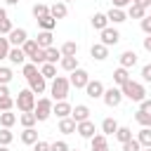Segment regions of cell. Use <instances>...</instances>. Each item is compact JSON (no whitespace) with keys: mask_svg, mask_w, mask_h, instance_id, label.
I'll return each mask as SVG.
<instances>
[{"mask_svg":"<svg viewBox=\"0 0 151 151\" xmlns=\"http://www.w3.org/2000/svg\"><path fill=\"white\" fill-rule=\"evenodd\" d=\"M120 94L127 97V99H132V101H142V99H146V90H144V85L137 83V80H132V78H130L127 83L120 85Z\"/></svg>","mask_w":151,"mask_h":151,"instance_id":"1","label":"cell"},{"mask_svg":"<svg viewBox=\"0 0 151 151\" xmlns=\"http://www.w3.org/2000/svg\"><path fill=\"white\" fill-rule=\"evenodd\" d=\"M68 78H64V76H54L52 78V87H50V92H52V99L54 101H61V99H66L68 97Z\"/></svg>","mask_w":151,"mask_h":151,"instance_id":"2","label":"cell"},{"mask_svg":"<svg viewBox=\"0 0 151 151\" xmlns=\"http://www.w3.org/2000/svg\"><path fill=\"white\" fill-rule=\"evenodd\" d=\"M14 106H17L19 111H33V106H35V94H33L31 90H19V97L14 99Z\"/></svg>","mask_w":151,"mask_h":151,"instance_id":"3","label":"cell"},{"mask_svg":"<svg viewBox=\"0 0 151 151\" xmlns=\"http://www.w3.org/2000/svg\"><path fill=\"white\" fill-rule=\"evenodd\" d=\"M33 116H35V120H47L50 116H52V99H47V97H42V99H38L35 101V106H33Z\"/></svg>","mask_w":151,"mask_h":151,"instance_id":"4","label":"cell"},{"mask_svg":"<svg viewBox=\"0 0 151 151\" xmlns=\"http://www.w3.org/2000/svg\"><path fill=\"white\" fill-rule=\"evenodd\" d=\"M87 80H90V73L85 71V68H73L71 71V78H68V85H73L76 90H83L85 85H87Z\"/></svg>","mask_w":151,"mask_h":151,"instance_id":"5","label":"cell"},{"mask_svg":"<svg viewBox=\"0 0 151 151\" xmlns=\"http://www.w3.org/2000/svg\"><path fill=\"white\" fill-rule=\"evenodd\" d=\"M101 99H104V104H106V106L116 109V106H118V104L123 101L120 87H109V90H104V92H101Z\"/></svg>","mask_w":151,"mask_h":151,"instance_id":"6","label":"cell"},{"mask_svg":"<svg viewBox=\"0 0 151 151\" xmlns=\"http://www.w3.org/2000/svg\"><path fill=\"white\" fill-rule=\"evenodd\" d=\"M26 38H28L26 28H12V31L7 33V42H9V47H21V45L26 42Z\"/></svg>","mask_w":151,"mask_h":151,"instance_id":"7","label":"cell"},{"mask_svg":"<svg viewBox=\"0 0 151 151\" xmlns=\"http://www.w3.org/2000/svg\"><path fill=\"white\" fill-rule=\"evenodd\" d=\"M99 33H101V45H106V47H111V45H116V42L120 40V33H118L116 28H111V26L101 28Z\"/></svg>","mask_w":151,"mask_h":151,"instance_id":"8","label":"cell"},{"mask_svg":"<svg viewBox=\"0 0 151 151\" xmlns=\"http://www.w3.org/2000/svg\"><path fill=\"white\" fill-rule=\"evenodd\" d=\"M45 87H47V80H45L40 73H35V76H31V78H28V90H31L33 94H42V92H45Z\"/></svg>","mask_w":151,"mask_h":151,"instance_id":"9","label":"cell"},{"mask_svg":"<svg viewBox=\"0 0 151 151\" xmlns=\"http://www.w3.org/2000/svg\"><path fill=\"white\" fill-rule=\"evenodd\" d=\"M76 132L80 134V137H85V139H90L97 130H94V123L87 118V120H80V123H76Z\"/></svg>","mask_w":151,"mask_h":151,"instance_id":"10","label":"cell"},{"mask_svg":"<svg viewBox=\"0 0 151 151\" xmlns=\"http://www.w3.org/2000/svg\"><path fill=\"white\" fill-rule=\"evenodd\" d=\"M83 90L87 92V97L99 99V97H101V92H104V85H101V80H87V85H85Z\"/></svg>","mask_w":151,"mask_h":151,"instance_id":"11","label":"cell"},{"mask_svg":"<svg viewBox=\"0 0 151 151\" xmlns=\"http://www.w3.org/2000/svg\"><path fill=\"white\" fill-rule=\"evenodd\" d=\"M71 104L66 101V99H61V101H57V104H52V113L57 116V118H66V116H71Z\"/></svg>","mask_w":151,"mask_h":151,"instance_id":"12","label":"cell"},{"mask_svg":"<svg viewBox=\"0 0 151 151\" xmlns=\"http://www.w3.org/2000/svg\"><path fill=\"white\" fill-rule=\"evenodd\" d=\"M118 61H120L123 68H132V66L137 64V52H134V50H125V52L118 57Z\"/></svg>","mask_w":151,"mask_h":151,"instance_id":"13","label":"cell"},{"mask_svg":"<svg viewBox=\"0 0 151 151\" xmlns=\"http://www.w3.org/2000/svg\"><path fill=\"white\" fill-rule=\"evenodd\" d=\"M7 59H9L14 66H21V64H26V54L21 52V47H9V52H7Z\"/></svg>","mask_w":151,"mask_h":151,"instance_id":"14","label":"cell"},{"mask_svg":"<svg viewBox=\"0 0 151 151\" xmlns=\"http://www.w3.org/2000/svg\"><path fill=\"white\" fill-rule=\"evenodd\" d=\"M71 118H73L76 123L87 120V118H90V109H87L85 104H76V109H71Z\"/></svg>","mask_w":151,"mask_h":151,"instance_id":"15","label":"cell"},{"mask_svg":"<svg viewBox=\"0 0 151 151\" xmlns=\"http://www.w3.org/2000/svg\"><path fill=\"white\" fill-rule=\"evenodd\" d=\"M90 142H92V151H109V142H106V134H92L90 137Z\"/></svg>","mask_w":151,"mask_h":151,"instance_id":"16","label":"cell"},{"mask_svg":"<svg viewBox=\"0 0 151 151\" xmlns=\"http://www.w3.org/2000/svg\"><path fill=\"white\" fill-rule=\"evenodd\" d=\"M106 19L113 21V24H123V21L127 19V14H125V9H120V7H111V9L106 12Z\"/></svg>","mask_w":151,"mask_h":151,"instance_id":"17","label":"cell"},{"mask_svg":"<svg viewBox=\"0 0 151 151\" xmlns=\"http://www.w3.org/2000/svg\"><path fill=\"white\" fill-rule=\"evenodd\" d=\"M90 54H92V59L104 61V59L109 57V47H106V45H101V42H94V45H92V50H90Z\"/></svg>","mask_w":151,"mask_h":151,"instance_id":"18","label":"cell"},{"mask_svg":"<svg viewBox=\"0 0 151 151\" xmlns=\"http://www.w3.org/2000/svg\"><path fill=\"white\" fill-rule=\"evenodd\" d=\"M59 132H61V134H73V132H76V120H73L71 116L59 118Z\"/></svg>","mask_w":151,"mask_h":151,"instance_id":"19","label":"cell"},{"mask_svg":"<svg viewBox=\"0 0 151 151\" xmlns=\"http://www.w3.org/2000/svg\"><path fill=\"white\" fill-rule=\"evenodd\" d=\"M68 14V7H66V2H54L52 7H50V17H54V19H64Z\"/></svg>","mask_w":151,"mask_h":151,"instance_id":"20","label":"cell"},{"mask_svg":"<svg viewBox=\"0 0 151 151\" xmlns=\"http://www.w3.org/2000/svg\"><path fill=\"white\" fill-rule=\"evenodd\" d=\"M52 31H40L38 33V38H35V42H38V47L40 50H45V47H52Z\"/></svg>","mask_w":151,"mask_h":151,"instance_id":"21","label":"cell"},{"mask_svg":"<svg viewBox=\"0 0 151 151\" xmlns=\"http://www.w3.org/2000/svg\"><path fill=\"white\" fill-rule=\"evenodd\" d=\"M38 73H40L45 80H50V78H54V76H57V64H47V61H42V64H40V68H38Z\"/></svg>","mask_w":151,"mask_h":151,"instance_id":"22","label":"cell"},{"mask_svg":"<svg viewBox=\"0 0 151 151\" xmlns=\"http://www.w3.org/2000/svg\"><path fill=\"white\" fill-rule=\"evenodd\" d=\"M130 80V68H123V66H118L116 71H113V83L120 87L123 83H127Z\"/></svg>","mask_w":151,"mask_h":151,"instance_id":"23","label":"cell"},{"mask_svg":"<svg viewBox=\"0 0 151 151\" xmlns=\"http://www.w3.org/2000/svg\"><path fill=\"white\" fill-rule=\"evenodd\" d=\"M21 52L26 54V59H31V57H33V54L38 52V42H35L33 38H26V42L21 45Z\"/></svg>","mask_w":151,"mask_h":151,"instance_id":"24","label":"cell"},{"mask_svg":"<svg viewBox=\"0 0 151 151\" xmlns=\"http://www.w3.org/2000/svg\"><path fill=\"white\" fill-rule=\"evenodd\" d=\"M59 52H61V57H76V54H78V45H76L73 40H66V42L59 47Z\"/></svg>","mask_w":151,"mask_h":151,"instance_id":"25","label":"cell"},{"mask_svg":"<svg viewBox=\"0 0 151 151\" xmlns=\"http://www.w3.org/2000/svg\"><path fill=\"white\" fill-rule=\"evenodd\" d=\"M134 120H137L142 127H151V111H144V109H139V111L134 113Z\"/></svg>","mask_w":151,"mask_h":151,"instance_id":"26","label":"cell"},{"mask_svg":"<svg viewBox=\"0 0 151 151\" xmlns=\"http://www.w3.org/2000/svg\"><path fill=\"white\" fill-rule=\"evenodd\" d=\"M21 142L24 144H35L38 142V132H35V127H24V132H21Z\"/></svg>","mask_w":151,"mask_h":151,"instance_id":"27","label":"cell"},{"mask_svg":"<svg viewBox=\"0 0 151 151\" xmlns=\"http://www.w3.org/2000/svg\"><path fill=\"white\" fill-rule=\"evenodd\" d=\"M125 14H127L130 19H142V17L146 14V9H144V7H139V5H134V2H130V5H127V12H125Z\"/></svg>","mask_w":151,"mask_h":151,"instance_id":"28","label":"cell"},{"mask_svg":"<svg viewBox=\"0 0 151 151\" xmlns=\"http://www.w3.org/2000/svg\"><path fill=\"white\" fill-rule=\"evenodd\" d=\"M106 26H109V19H106V14H104V12H97V14L92 17V28L101 31V28H106Z\"/></svg>","mask_w":151,"mask_h":151,"instance_id":"29","label":"cell"},{"mask_svg":"<svg viewBox=\"0 0 151 151\" xmlns=\"http://www.w3.org/2000/svg\"><path fill=\"white\" fill-rule=\"evenodd\" d=\"M35 21H38V26H40L42 31H52V28L57 26V19H54V17H50V14H45V17L35 19Z\"/></svg>","mask_w":151,"mask_h":151,"instance_id":"30","label":"cell"},{"mask_svg":"<svg viewBox=\"0 0 151 151\" xmlns=\"http://www.w3.org/2000/svg\"><path fill=\"white\" fill-rule=\"evenodd\" d=\"M59 66L71 73L73 68H78V57H61V59H59Z\"/></svg>","mask_w":151,"mask_h":151,"instance_id":"31","label":"cell"},{"mask_svg":"<svg viewBox=\"0 0 151 151\" xmlns=\"http://www.w3.org/2000/svg\"><path fill=\"white\" fill-rule=\"evenodd\" d=\"M19 123L24 125V127H33L38 120H35V116H33V111H21L19 113Z\"/></svg>","mask_w":151,"mask_h":151,"instance_id":"32","label":"cell"},{"mask_svg":"<svg viewBox=\"0 0 151 151\" xmlns=\"http://www.w3.org/2000/svg\"><path fill=\"white\" fill-rule=\"evenodd\" d=\"M17 123V113H12V111H0V125L2 127H12Z\"/></svg>","mask_w":151,"mask_h":151,"instance_id":"33","label":"cell"},{"mask_svg":"<svg viewBox=\"0 0 151 151\" xmlns=\"http://www.w3.org/2000/svg\"><path fill=\"white\" fill-rule=\"evenodd\" d=\"M59 59H61V52L57 47H45V61L47 64H57Z\"/></svg>","mask_w":151,"mask_h":151,"instance_id":"34","label":"cell"},{"mask_svg":"<svg viewBox=\"0 0 151 151\" xmlns=\"http://www.w3.org/2000/svg\"><path fill=\"white\" fill-rule=\"evenodd\" d=\"M116 127H118V123H116L113 118H104V120H101V134H106V137H109V134H113V132H116Z\"/></svg>","mask_w":151,"mask_h":151,"instance_id":"35","label":"cell"},{"mask_svg":"<svg viewBox=\"0 0 151 151\" xmlns=\"http://www.w3.org/2000/svg\"><path fill=\"white\" fill-rule=\"evenodd\" d=\"M137 142L139 146H151V127H142L137 134Z\"/></svg>","mask_w":151,"mask_h":151,"instance_id":"36","label":"cell"},{"mask_svg":"<svg viewBox=\"0 0 151 151\" xmlns=\"http://www.w3.org/2000/svg\"><path fill=\"white\" fill-rule=\"evenodd\" d=\"M113 134H116V139H118L120 144H123V142H127V139H132V130H130V127H120V125H118Z\"/></svg>","mask_w":151,"mask_h":151,"instance_id":"37","label":"cell"},{"mask_svg":"<svg viewBox=\"0 0 151 151\" xmlns=\"http://www.w3.org/2000/svg\"><path fill=\"white\" fill-rule=\"evenodd\" d=\"M12 78H14L12 68H7V66H0V85H9V83H12Z\"/></svg>","mask_w":151,"mask_h":151,"instance_id":"38","label":"cell"},{"mask_svg":"<svg viewBox=\"0 0 151 151\" xmlns=\"http://www.w3.org/2000/svg\"><path fill=\"white\" fill-rule=\"evenodd\" d=\"M45 14H50V7H47V5H42V2L33 5V17H35V19H40V17H45Z\"/></svg>","mask_w":151,"mask_h":151,"instance_id":"39","label":"cell"},{"mask_svg":"<svg viewBox=\"0 0 151 151\" xmlns=\"http://www.w3.org/2000/svg\"><path fill=\"white\" fill-rule=\"evenodd\" d=\"M12 139H14V134L9 132V127H2V130H0V144L9 146V144H12Z\"/></svg>","mask_w":151,"mask_h":151,"instance_id":"40","label":"cell"},{"mask_svg":"<svg viewBox=\"0 0 151 151\" xmlns=\"http://www.w3.org/2000/svg\"><path fill=\"white\" fill-rule=\"evenodd\" d=\"M21 66H24L21 71H24V78H26V80H28L31 76H35V73H38V66H35V64H31V61H28V64H21Z\"/></svg>","mask_w":151,"mask_h":151,"instance_id":"41","label":"cell"},{"mask_svg":"<svg viewBox=\"0 0 151 151\" xmlns=\"http://www.w3.org/2000/svg\"><path fill=\"white\" fill-rule=\"evenodd\" d=\"M12 106H14V99L7 94V97H0V111H12Z\"/></svg>","mask_w":151,"mask_h":151,"instance_id":"42","label":"cell"},{"mask_svg":"<svg viewBox=\"0 0 151 151\" xmlns=\"http://www.w3.org/2000/svg\"><path fill=\"white\" fill-rule=\"evenodd\" d=\"M142 146H139V142L132 137V139H127V142H123V151H139Z\"/></svg>","mask_w":151,"mask_h":151,"instance_id":"43","label":"cell"},{"mask_svg":"<svg viewBox=\"0 0 151 151\" xmlns=\"http://www.w3.org/2000/svg\"><path fill=\"white\" fill-rule=\"evenodd\" d=\"M7 52H9V42H7V38L0 35V61L7 59Z\"/></svg>","mask_w":151,"mask_h":151,"instance_id":"44","label":"cell"},{"mask_svg":"<svg viewBox=\"0 0 151 151\" xmlns=\"http://www.w3.org/2000/svg\"><path fill=\"white\" fill-rule=\"evenodd\" d=\"M50 151H68V144H66L64 139H59V142H52V144H50Z\"/></svg>","mask_w":151,"mask_h":151,"instance_id":"45","label":"cell"},{"mask_svg":"<svg viewBox=\"0 0 151 151\" xmlns=\"http://www.w3.org/2000/svg\"><path fill=\"white\" fill-rule=\"evenodd\" d=\"M12 28H14V26H12V21H9V19H2V21H0V35H7Z\"/></svg>","mask_w":151,"mask_h":151,"instance_id":"46","label":"cell"},{"mask_svg":"<svg viewBox=\"0 0 151 151\" xmlns=\"http://www.w3.org/2000/svg\"><path fill=\"white\" fill-rule=\"evenodd\" d=\"M142 31L146 33V35H151V17H142Z\"/></svg>","mask_w":151,"mask_h":151,"instance_id":"47","label":"cell"},{"mask_svg":"<svg viewBox=\"0 0 151 151\" xmlns=\"http://www.w3.org/2000/svg\"><path fill=\"white\" fill-rule=\"evenodd\" d=\"M142 80H144V83L151 80V64H144V66H142Z\"/></svg>","mask_w":151,"mask_h":151,"instance_id":"48","label":"cell"},{"mask_svg":"<svg viewBox=\"0 0 151 151\" xmlns=\"http://www.w3.org/2000/svg\"><path fill=\"white\" fill-rule=\"evenodd\" d=\"M33 151H50V144H47V142H40V139H38V142L33 144Z\"/></svg>","mask_w":151,"mask_h":151,"instance_id":"49","label":"cell"},{"mask_svg":"<svg viewBox=\"0 0 151 151\" xmlns=\"http://www.w3.org/2000/svg\"><path fill=\"white\" fill-rule=\"evenodd\" d=\"M134 5H139V7H144V9H149L151 7V0H132Z\"/></svg>","mask_w":151,"mask_h":151,"instance_id":"50","label":"cell"},{"mask_svg":"<svg viewBox=\"0 0 151 151\" xmlns=\"http://www.w3.org/2000/svg\"><path fill=\"white\" fill-rule=\"evenodd\" d=\"M130 2H132V0H113V7H120V9H123V7H127Z\"/></svg>","mask_w":151,"mask_h":151,"instance_id":"51","label":"cell"},{"mask_svg":"<svg viewBox=\"0 0 151 151\" xmlns=\"http://www.w3.org/2000/svg\"><path fill=\"white\" fill-rule=\"evenodd\" d=\"M144 50H146V52H151V35H149V38H144Z\"/></svg>","mask_w":151,"mask_h":151,"instance_id":"52","label":"cell"},{"mask_svg":"<svg viewBox=\"0 0 151 151\" xmlns=\"http://www.w3.org/2000/svg\"><path fill=\"white\" fill-rule=\"evenodd\" d=\"M2 19H7V12H5L2 7H0V21H2Z\"/></svg>","mask_w":151,"mask_h":151,"instance_id":"53","label":"cell"},{"mask_svg":"<svg viewBox=\"0 0 151 151\" xmlns=\"http://www.w3.org/2000/svg\"><path fill=\"white\" fill-rule=\"evenodd\" d=\"M5 2H7V5H17L19 0H5Z\"/></svg>","mask_w":151,"mask_h":151,"instance_id":"54","label":"cell"},{"mask_svg":"<svg viewBox=\"0 0 151 151\" xmlns=\"http://www.w3.org/2000/svg\"><path fill=\"white\" fill-rule=\"evenodd\" d=\"M139 151H151V146H142V149H139Z\"/></svg>","mask_w":151,"mask_h":151,"instance_id":"55","label":"cell"},{"mask_svg":"<svg viewBox=\"0 0 151 151\" xmlns=\"http://www.w3.org/2000/svg\"><path fill=\"white\" fill-rule=\"evenodd\" d=\"M0 151H9V149H7V146H5V144H0Z\"/></svg>","mask_w":151,"mask_h":151,"instance_id":"56","label":"cell"},{"mask_svg":"<svg viewBox=\"0 0 151 151\" xmlns=\"http://www.w3.org/2000/svg\"><path fill=\"white\" fill-rule=\"evenodd\" d=\"M61 2H73V0H61Z\"/></svg>","mask_w":151,"mask_h":151,"instance_id":"57","label":"cell"},{"mask_svg":"<svg viewBox=\"0 0 151 151\" xmlns=\"http://www.w3.org/2000/svg\"><path fill=\"white\" fill-rule=\"evenodd\" d=\"M68 151H78V149H68Z\"/></svg>","mask_w":151,"mask_h":151,"instance_id":"58","label":"cell"}]
</instances>
